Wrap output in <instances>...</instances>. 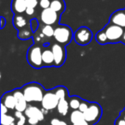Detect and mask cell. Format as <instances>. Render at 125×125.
<instances>
[{
	"label": "cell",
	"mask_w": 125,
	"mask_h": 125,
	"mask_svg": "<svg viewBox=\"0 0 125 125\" xmlns=\"http://www.w3.org/2000/svg\"><path fill=\"white\" fill-rule=\"evenodd\" d=\"M8 108L6 107L5 105H4V104H1V115H5V114H7L8 113Z\"/></svg>",
	"instance_id": "cell-33"
},
{
	"label": "cell",
	"mask_w": 125,
	"mask_h": 125,
	"mask_svg": "<svg viewBox=\"0 0 125 125\" xmlns=\"http://www.w3.org/2000/svg\"><path fill=\"white\" fill-rule=\"evenodd\" d=\"M40 3V0H26L27 6L28 8H33L34 9Z\"/></svg>",
	"instance_id": "cell-27"
},
{
	"label": "cell",
	"mask_w": 125,
	"mask_h": 125,
	"mask_svg": "<svg viewBox=\"0 0 125 125\" xmlns=\"http://www.w3.org/2000/svg\"><path fill=\"white\" fill-rule=\"evenodd\" d=\"M70 122H71L73 124L76 123H79L81 121H83L84 119V115L82 111H80L79 110H75V111H73L70 114Z\"/></svg>",
	"instance_id": "cell-19"
},
{
	"label": "cell",
	"mask_w": 125,
	"mask_h": 125,
	"mask_svg": "<svg viewBox=\"0 0 125 125\" xmlns=\"http://www.w3.org/2000/svg\"><path fill=\"white\" fill-rule=\"evenodd\" d=\"M13 94L16 99V111H21V112H25L26 109L28 108V102L24 97V94L22 93V90L21 89H16L13 91Z\"/></svg>",
	"instance_id": "cell-10"
},
{
	"label": "cell",
	"mask_w": 125,
	"mask_h": 125,
	"mask_svg": "<svg viewBox=\"0 0 125 125\" xmlns=\"http://www.w3.org/2000/svg\"><path fill=\"white\" fill-rule=\"evenodd\" d=\"M59 19V14L52 10L51 8L43 10L40 14V21L45 25H50L52 26L57 24Z\"/></svg>",
	"instance_id": "cell-9"
},
{
	"label": "cell",
	"mask_w": 125,
	"mask_h": 125,
	"mask_svg": "<svg viewBox=\"0 0 125 125\" xmlns=\"http://www.w3.org/2000/svg\"><path fill=\"white\" fill-rule=\"evenodd\" d=\"M13 24L15 28H17L18 30H21L27 27V20L21 15H16L13 18Z\"/></svg>",
	"instance_id": "cell-17"
},
{
	"label": "cell",
	"mask_w": 125,
	"mask_h": 125,
	"mask_svg": "<svg viewBox=\"0 0 125 125\" xmlns=\"http://www.w3.org/2000/svg\"><path fill=\"white\" fill-rule=\"evenodd\" d=\"M25 116L30 117H35L39 119V121H43L45 118V114L42 112L40 109H39L37 106L34 105H28V108L25 111Z\"/></svg>",
	"instance_id": "cell-12"
},
{
	"label": "cell",
	"mask_w": 125,
	"mask_h": 125,
	"mask_svg": "<svg viewBox=\"0 0 125 125\" xmlns=\"http://www.w3.org/2000/svg\"><path fill=\"white\" fill-rule=\"evenodd\" d=\"M52 53L54 56V61H55V66L60 67L62 66L65 62L66 58V51L64 46L58 43H54L51 47Z\"/></svg>",
	"instance_id": "cell-7"
},
{
	"label": "cell",
	"mask_w": 125,
	"mask_h": 125,
	"mask_svg": "<svg viewBox=\"0 0 125 125\" xmlns=\"http://www.w3.org/2000/svg\"><path fill=\"white\" fill-rule=\"evenodd\" d=\"M30 27H31L33 32H35L37 29H38L39 22H38V21L35 19V18H33V19L31 20V21H30Z\"/></svg>",
	"instance_id": "cell-29"
},
{
	"label": "cell",
	"mask_w": 125,
	"mask_h": 125,
	"mask_svg": "<svg viewBox=\"0 0 125 125\" xmlns=\"http://www.w3.org/2000/svg\"><path fill=\"white\" fill-rule=\"evenodd\" d=\"M50 8L58 14H62L65 10V3L63 0H52Z\"/></svg>",
	"instance_id": "cell-16"
},
{
	"label": "cell",
	"mask_w": 125,
	"mask_h": 125,
	"mask_svg": "<svg viewBox=\"0 0 125 125\" xmlns=\"http://www.w3.org/2000/svg\"><path fill=\"white\" fill-rule=\"evenodd\" d=\"M89 104H90V103H87V101H83V100H82V103H81L80 107H79V111H82V113H84L87 109H88Z\"/></svg>",
	"instance_id": "cell-28"
},
{
	"label": "cell",
	"mask_w": 125,
	"mask_h": 125,
	"mask_svg": "<svg viewBox=\"0 0 125 125\" xmlns=\"http://www.w3.org/2000/svg\"><path fill=\"white\" fill-rule=\"evenodd\" d=\"M22 116H23V114H22V112H21V111H16V112H15V117H16L17 119L21 118Z\"/></svg>",
	"instance_id": "cell-36"
},
{
	"label": "cell",
	"mask_w": 125,
	"mask_h": 125,
	"mask_svg": "<svg viewBox=\"0 0 125 125\" xmlns=\"http://www.w3.org/2000/svg\"><path fill=\"white\" fill-rule=\"evenodd\" d=\"M58 125H68V124H67L66 122H64V121H60V123H59Z\"/></svg>",
	"instance_id": "cell-39"
},
{
	"label": "cell",
	"mask_w": 125,
	"mask_h": 125,
	"mask_svg": "<svg viewBox=\"0 0 125 125\" xmlns=\"http://www.w3.org/2000/svg\"><path fill=\"white\" fill-rule=\"evenodd\" d=\"M59 123H60V120L57 117L53 118V119H52V121H51V124L52 125H58Z\"/></svg>",
	"instance_id": "cell-35"
},
{
	"label": "cell",
	"mask_w": 125,
	"mask_h": 125,
	"mask_svg": "<svg viewBox=\"0 0 125 125\" xmlns=\"http://www.w3.org/2000/svg\"><path fill=\"white\" fill-rule=\"evenodd\" d=\"M1 21H2V24H1V28H4V25H5V20H4V17H1Z\"/></svg>",
	"instance_id": "cell-38"
},
{
	"label": "cell",
	"mask_w": 125,
	"mask_h": 125,
	"mask_svg": "<svg viewBox=\"0 0 125 125\" xmlns=\"http://www.w3.org/2000/svg\"><path fill=\"white\" fill-rule=\"evenodd\" d=\"M69 107H70V104H69L66 99H59V103L57 107L59 114L62 115V116H66L69 111Z\"/></svg>",
	"instance_id": "cell-18"
},
{
	"label": "cell",
	"mask_w": 125,
	"mask_h": 125,
	"mask_svg": "<svg viewBox=\"0 0 125 125\" xmlns=\"http://www.w3.org/2000/svg\"><path fill=\"white\" fill-rule=\"evenodd\" d=\"M56 95L57 96L59 99H66V97L68 96V90L65 88L64 87H58L56 89H54Z\"/></svg>",
	"instance_id": "cell-23"
},
{
	"label": "cell",
	"mask_w": 125,
	"mask_h": 125,
	"mask_svg": "<svg viewBox=\"0 0 125 125\" xmlns=\"http://www.w3.org/2000/svg\"><path fill=\"white\" fill-rule=\"evenodd\" d=\"M123 40L125 41V31H124V33H123Z\"/></svg>",
	"instance_id": "cell-41"
},
{
	"label": "cell",
	"mask_w": 125,
	"mask_h": 125,
	"mask_svg": "<svg viewBox=\"0 0 125 125\" xmlns=\"http://www.w3.org/2000/svg\"><path fill=\"white\" fill-rule=\"evenodd\" d=\"M93 38V33L87 27H81L74 33V40L78 45H85L91 42Z\"/></svg>",
	"instance_id": "cell-6"
},
{
	"label": "cell",
	"mask_w": 125,
	"mask_h": 125,
	"mask_svg": "<svg viewBox=\"0 0 125 125\" xmlns=\"http://www.w3.org/2000/svg\"><path fill=\"white\" fill-rule=\"evenodd\" d=\"M28 62L33 68L40 69L44 66L42 61V50L41 47L37 45H33L28 49L27 55Z\"/></svg>",
	"instance_id": "cell-3"
},
{
	"label": "cell",
	"mask_w": 125,
	"mask_h": 125,
	"mask_svg": "<svg viewBox=\"0 0 125 125\" xmlns=\"http://www.w3.org/2000/svg\"><path fill=\"white\" fill-rule=\"evenodd\" d=\"M21 90L28 103L41 102L45 94L43 87L35 82L23 86Z\"/></svg>",
	"instance_id": "cell-1"
},
{
	"label": "cell",
	"mask_w": 125,
	"mask_h": 125,
	"mask_svg": "<svg viewBox=\"0 0 125 125\" xmlns=\"http://www.w3.org/2000/svg\"><path fill=\"white\" fill-rule=\"evenodd\" d=\"M42 61L44 66H55L54 56L52 49L45 47L44 50H42Z\"/></svg>",
	"instance_id": "cell-13"
},
{
	"label": "cell",
	"mask_w": 125,
	"mask_h": 125,
	"mask_svg": "<svg viewBox=\"0 0 125 125\" xmlns=\"http://www.w3.org/2000/svg\"><path fill=\"white\" fill-rule=\"evenodd\" d=\"M96 40H97L98 43L101 44V45L109 43L108 38H107V36H106V33L104 29L100 30V31H99L97 33V34H96Z\"/></svg>",
	"instance_id": "cell-21"
},
{
	"label": "cell",
	"mask_w": 125,
	"mask_h": 125,
	"mask_svg": "<svg viewBox=\"0 0 125 125\" xmlns=\"http://www.w3.org/2000/svg\"><path fill=\"white\" fill-rule=\"evenodd\" d=\"M123 119H124V120H125V114H124V115H123Z\"/></svg>",
	"instance_id": "cell-42"
},
{
	"label": "cell",
	"mask_w": 125,
	"mask_h": 125,
	"mask_svg": "<svg viewBox=\"0 0 125 125\" xmlns=\"http://www.w3.org/2000/svg\"><path fill=\"white\" fill-rule=\"evenodd\" d=\"M74 37L72 29L66 25H60L55 28L53 38L57 41V43L60 45H67L70 43L72 38Z\"/></svg>",
	"instance_id": "cell-2"
},
{
	"label": "cell",
	"mask_w": 125,
	"mask_h": 125,
	"mask_svg": "<svg viewBox=\"0 0 125 125\" xmlns=\"http://www.w3.org/2000/svg\"><path fill=\"white\" fill-rule=\"evenodd\" d=\"M39 122H40L39 119H37V118H35V117H30V118H28V123H29L30 125H37Z\"/></svg>",
	"instance_id": "cell-30"
},
{
	"label": "cell",
	"mask_w": 125,
	"mask_h": 125,
	"mask_svg": "<svg viewBox=\"0 0 125 125\" xmlns=\"http://www.w3.org/2000/svg\"><path fill=\"white\" fill-rule=\"evenodd\" d=\"M81 103L82 100L79 99L78 97H71L69 101V104H70V107L71 109H73L74 111L75 110H79V107L81 105Z\"/></svg>",
	"instance_id": "cell-24"
},
{
	"label": "cell",
	"mask_w": 125,
	"mask_h": 125,
	"mask_svg": "<svg viewBox=\"0 0 125 125\" xmlns=\"http://www.w3.org/2000/svg\"><path fill=\"white\" fill-rule=\"evenodd\" d=\"M51 3H52V0H40V7L43 10L48 9L51 6Z\"/></svg>",
	"instance_id": "cell-26"
},
{
	"label": "cell",
	"mask_w": 125,
	"mask_h": 125,
	"mask_svg": "<svg viewBox=\"0 0 125 125\" xmlns=\"http://www.w3.org/2000/svg\"><path fill=\"white\" fill-rule=\"evenodd\" d=\"M2 103L8 108V109H16V101L13 93H7L2 98Z\"/></svg>",
	"instance_id": "cell-15"
},
{
	"label": "cell",
	"mask_w": 125,
	"mask_h": 125,
	"mask_svg": "<svg viewBox=\"0 0 125 125\" xmlns=\"http://www.w3.org/2000/svg\"><path fill=\"white\" fill-rule=\"evenodd\" d=\"M58 103L59 99L56 95L54 90L45 93L43 99L41 101L42 108L47 110V111H52V110H54L55 108H57Z\"/></svg>",
	"instance_id": "cell-8"
},
{
	"label": "cell",
	"mask_w": 125,
	"mask_h": 125,
	"mask_svg": "<svg viewBox=\"0 0 125 125\" xmlns=\"http://www.w3.org/2000/svg\"><path fill=\"white\" fill-rule=\"evenodd\" d=\"M115 125H125V120L123 117H119L116 120Z\"/></svg>",
	"instance_id": "cell-32"
},
{
	"label": "cell",
	"mask_w": 125,
	"mask_h": 125,
	"mask_svg": "<svg viewBox=\"0 0 125 125\" xmlns=\"http://www.w3.org/2000/svg\"><path fill=\"white\" fill-rule=\"evenodd\" d=\"M33 35V30H32L31 27H25L24 28L19 30V33H18V37L21 40H28V39L31 38Z\"/></svg>",
	"instance_id": "cell-20"
},
{
	"label": "cell",
	"mask_w": 125,
	"mask_h": 125,
	"mask_svg": "<svg viewBox=\"0 0 125 125\" xmlns=\"http://www.w3.org/2000/svg\"><path fill=\"white\" fill-rule=\"evenodd\" d=\"M41 111H42V112H43L44 114H47V113H48V111H47V110H45V109H44V108H42Z\"/></svg>",
	"instance_id": "cell-40"
},
{
	"label": "cell",
	"mask_w": 125,
	"mask_h": 125,
	"mask_svg": "<svg viewBox=\"0 0 125 125\" xmlns=\"http://www.w3.org/2000/svg\"><path fill=\"white\" fill-rule=\"evenodd\" d=\"M26 123V116H22L21 118H19L16 123V125H24Z\"/></svg>",
	"instance_id": "cell-31"
},
{
	"label": "cell",
	"mask_w": 125,
	"mask_h": 125,
	"mask_svg": "<svg viewBox=\"0 0 125 125\" xmlns=\"http://www.w3.org/2000/svg\"><path fill=\"white\" fill-rule=\"evenodd\" d=\"M101 114H102V110L100 105L97 103H90L88 109L83 113L84 119L89 123H94L99 121Z\"/></svg>",
	"instance_id": "cell-5"
},
{
	"label": "cell",
	"mask_w": 125,
	"mask_h": 125,
	"mask_svg": "<svg viewBox=\"0 0 125 125\" xmlns=\"http://www.w3.org/2000/svg\"><path fill=\"white\" fill-rule=\"evenodd\" d=\"M110 22L125 28V11L121 10L115 11L110 18Z\"/></svg>",
	"instance_id": "cell-11"
},
{
	"label": "cell",
	"mask_w": 125,
	"mask_h": 125,
	"mask_svg": "<svg viewBox=\"0 0 125 125\" xmlns=\"http://www.w3.org/2000/svg\"><path fill=\"white\" fill-rule=\"evenodd\" d=\"M11 125H15V123H12V124H11Z\"/></svg>",
	"instance_id": "cell-43"
},
{
	"label": "cell",
	"mask_w": 125,
	"mask_h": 125,
	"mask_svg": "<svg viewBox=\"0 0 125 125\" xmlns=\"http://www.w3.org/2000/svg\"><path fill=\"white\" fill-rule=\"evenodd\" d=\"M104 32L106 33V36L108 38L109 43H116L123 39L124 30L123 28L119 26H116L112 23H110L104 28Z\"/></svg>",
	"instance_id": "cell-4"
},
{
	"label": "cell",
	"mask_w": 125,
	"mask_h": 125,
	"mask_svg": "<svg viewBox=\"0 0 125 125\" xmlns=\"http://www.w3.org/2000/svg\"><path fill=\"white\" fill-rule=\"evenodd\" d=\"M15 123V117L10 115H1V124L2 125H11Z\"/></svg>",
	"instance_id": "cell-25"
},
{
	"label": "cell",
	"mask_w": 125,
	"mask_h": 125,
	"mask_svg": "<svg viewBox=\"0 0 125 125\" xmlns=\"http://www.w3.org/2000/svg\"><path fill=\"white\" fill-rule=\"evenodd\" d=\"M54 31H55V28H53L52 26L45 25V26L41 28V31L40 32L45 35V38H51V37H53Z\"/></svg>",
	"instance_id": "cell-22"
},
{
	"label": "cell",
	"mask_w": 125,
	"mask_h": 125,
	"mask_svg": "<svg viewBox=\"0 0 125 125\" xmlns=\"http://www.w3.org/2000/svg\"><path fill=\"white\" fill-rule=\"evenodd\" d=\"M28 8L26 4V0H12L11 3V9L16 15H21L26 12Z\"/></svg>",
	"instance_id": "cell-14"
},
{
	"label": "cell",
	"mask_w": 125,
	"mask_h": 125,
	"mask_svg": "<svg viewBox=\"0 0 125 125\" xmlns=\"http://www.w3.org/2000/svg\"><path fill=\"white\" fill-rule=\"evenodd\" d=\"M33 13H34V9L33 8H27L26 10V14L28 15V16H32V15H33Z\"/></svg>",
	"instance_id": "cell-34"
},
{
	"label": "cell",
	"mask_w": 125,
	"mask_h": 125,
	"mask_svg": "<svg viewBox=\"0 0 125 125\" xmlns=\"http://www.w3.org/2000/svg\"><path fill=\"white\" fill-rule=\"evenodd\" d=\"M73 125H89V123H87L86 120H83V121H81L79 123H76Z\"/></svg>",
	"instance_id": "cell-37"
}]
</instances>
